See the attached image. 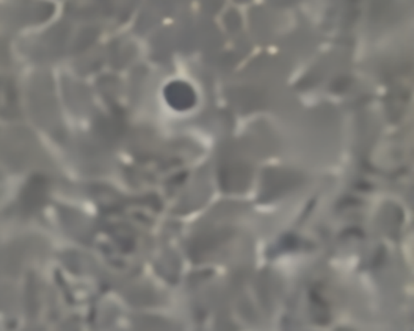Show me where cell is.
I'll return each mask as SVG.
<instances>
[{
    "label": "cell",
    "instance_id": "1",
    "mask_svg": "<svg viewBox=\"0 0 414 331\" xmlns=\"http://www.w3.org/2000/svg\"><path fill=\"white\" fill-rule=\"evenodd\" d=\"M46 195V181L43 178H32V181L26 185L23 191L22 202L28 210H36L38 206L43 204Z\"/></svg>",
    "mask_w": 414,
    "mask_h": 331
}]
</instances>
